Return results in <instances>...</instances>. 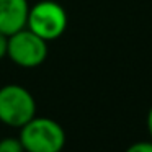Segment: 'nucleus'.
<instances>
[{"mask_svg":"<svg viewBox=\"0 0 152 152\" xmlns=\"http://www.w3.org/2000/svg\"><path fill=\"white\" fill-rule=\"evenodd\" d=\"M25 152H62L66 131L53 118L34 116L20 128L18 134Z\"/></svg>","mask_w":152,"mask_h":152,"instance_id":"obj_1","label":"nucleus"},{"mask_svg":"<svg viewBox=\"0 0 152 152\" xmlns=\"http://www.w3.org/2000/svg\"><path fill=\"white\" fill-rule=\"evenodd\" d=\"M36 116V102L28 88L7 83L0 88V123L20 129Z\"/></svg>","mask_w":152,"mask_h":152,"instance_id":"obj_2","label":"nucleus"},{"mask_svg":"<svg viewBox=\"0 0 152 152\" xmlns=\"http://www.w3.org/2000/svg\"><path fill=\"white\" fill-rule=\"evenodd\" d=\"M26 28L44 41H54L67 30V12L54 0L36 2L30 7Z\"/></svg>","mask_w":152,"mask_h":152,"instance_id":"obj_3","label":"nucleus"},{"mask_svg":"<svg viewBox=\"0 0 152 152\" xmlns=\"http://www.w3.org/2000/svg\"><path fill=\"white\" fill-rule=\"evenodd\" d=\"M7 56L12 62L23 69H33L46 61L48 57V41L34 34L31 30H23L8 36Z\"/></svg>","mask_w":152,"mask_h":152,"instance_id":"obj_4","label":"nucleus"},{"mask_svg":"<svg viewBox=\"0 0 152 152\" xmlns=\"http://www.w3.org/2000/svg\"><path fill=\"white\" fill-rule=\"evenodd\" d=\"M28 12V0H0V33L12 36L26 28Z\"/></svg>","mask_w":152,"mask_h":152,"instance_id":"obj_5","label":"nucleus"},{"mask_svg":"<svg viewBox=\"0 0 152 152\" xmlns=\"http://www.w3.org/2000/svg\"><path fill=\"white\" fill-rule=\"evenodd\" d=\"M0 152H25V149L18 137L8 136V137L0 139Z\"/></svg>","mask_w":152,"mask_h":152,"instance_id":"obj_6","label":"nucleus"},{"mask_svg":"<svg viewBox=\"0 0 152 152\" xmlns=\"http://www.w3.org/2000/svg\"><path fill=\"white\" fill-rule=\"evenodd\" d=\"M124 152H152V141H137L129 145Z\"/></svg>","mask_w":152,"mask_h":152,"instance_id":"obj_7","label":"nucleus"},{"mask_svg":"<svg viewBox=\"0 0 152 152\" xmlns=\"http://www.w3.org/2000/svg\"><path fill=\"white\" fill-rule=\"evenodd\" d=\"M7 51H8V36L0 33V61L7 56Z\"/></svg>","mask_w":152,"mask_h":152,"instance_id":"obj_8","label":"nucleus"},{"mask_svg":"<svg viewBox=\"0 0 152 152\" xmlns=\"http://www.w3.org/2000/svg\"><path fill=\"white\" fill-rule=\"evenodd\" d=\"M147 132H149V137L152 141V106L149 108V113H147Z\"/></svg>","mask_w":152,"mask_h":152,"instance_id":"obj_9","label":"nucleus"}]
</instances>
